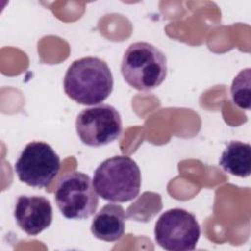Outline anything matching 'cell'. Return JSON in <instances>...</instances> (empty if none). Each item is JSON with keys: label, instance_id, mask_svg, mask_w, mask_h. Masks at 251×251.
Returning <instances> with one entry per match:
<instances>
[{"label": "cell", "instance_id": "6da1fadb", "mask_svg": "<svg viewBox=\"0 0 251 251\" xmlns=\"http://www.w3.org/2000/svg\"><path fill=\"white\" fill-rule=\"evenodd\" d=\"M114 79L107 63L97 57L75 60L64 76L65 93L78 104L94 106L113 91Z\"/></svg>", "mask_w": 251, "mask_h": 251}, {"label": "cell", "instance_id": "7a4b0ae2", "mask_svg": "<svg viewBox=\"0 0 251 251\" xmlns=\"http://www.w3.org/2000/svg\"><path fill=\"white\" fill-rule=\"evenodd\" d=\"M93 186L104 200L123 203L133 200L139 193V167L128 156H114L103 161L95 170Z\"/></svg>", "mask_w": 251, "mask_h": 251}, {"label": "cell", "instance_id": "3957f363", "mask_svg": "<svg viewBox=\"0 0 251 251\" xmlns=\"http://www.w3.org/2000/svg\"><path fill=\"white\" fill-rule=\"evenodd\" d=\"M167 72L165 54L153 44L144 41L131 43L121 64L124 79L138 91H150L161 85Z\"/></svg>", "mask_w": 251, "mask_h": 251}, {"label": "cell", "instance_id": "277c9868", "mask_svg": "<svg viewBox=\"0 0 251 251\" xmlns=\"http://www.w3.org/2000/svg\"><path fill=\"white\" fill-rule=\"evenodd\" d=\"M98 196L90 176L80 172L71 173L61 178L54 193L61 214L71 220L91 217L98 207Z\"/></svg>", "mask_w": 251, "mask_h": 251}, {"label": "cell", "instance_id": "5b68a950", "mask_svg": "<svg viewBox=\"0 0 251 251\" xmlns=\"http://www.w3.org/2000/svg\"><path fill=\"white\" fill-rule=\"evenodd\" d=\"M60 167V157L48 143L31 141L20 153L14 169L22 182L43 188L56 177Z\"/></svg>", "mask_w": 251, "mask_h": 251}, {"label": "cell", "instance_id": "8992f818", "mask_svg": "<svg viewBox=\"0 0 251 251\" xmlns=\"http://www.w3.org/2000/svg\"><path fill=\"white\" fill-rule=\"evenodd\" d=\"M201 233L195 216L181 208L164 212L155 224L156 242L169 251L193 250Z\"/></svg>", "mask_w": 251, "mask_h": 251}, {"label": "cell", "instance_id": "52a82bcc", "mask_svg": "<svg viewBox=\"0 0 251 251\" xmlns=\"http://www.w3.org/2000/svg\"><path fill=\"white\" fill-rule=\"evenodd\" d=\"M75 130L83 144L100 147L121 136L123 124L120 113L115 107L101 104L86 108L77 115Z\"/></svg>", "mask_w": 251, "mask_h": 251}, {"label": "cell", "instance_id": "ba28073f", "mask_svg": "<svg viewBox=\"0 0 251 251\" xmlns=\"http://www.w3.org/2000/svg\"><path fill=\"white\" fill-rule=\"evenodd\" d=\"M14 217L22 230L35 236L50 226L53 209L50 201L43 196L21 195L15 204Z\"/></svg>", "mask_w": 251, "mask_h": 251}, {"label": "cell", "instance_id": "9c48e42d", "mask_svg": "<svg viewBox=\"0 0 251 251\" xmlns=\"http://www.w3.org/2000/svg\"><path fill=\"white\" fill-rule=\"evenodd\" d=\"M126 220V215L121 205L107 204L94 216L90 229L96 238L114 242L124 235Z\"/></svg>", "mask_w": 251, "mask_h": 251}, {"label": "cell", "instance_id": "30bf717a", "mask_svg": "<svg viewBox=\"0 0 251 251\" xmlns=\"http://www.w3.org/2000/svg\"><path fill=\"white\" fill-rule=\"evenodd\" d=\"M223 170L232 176L247 177L251 173V146L238 140L230 141L223 151L220 161Z\"/></svg>", "mask_w": 251, "mask_h": 251}, {"label": "cell", "instance_id": "8fae6325", "mask_svg": "<svg viewBox=\"0 0 251 251\" xmlns=\"http://www.w3.org/2000/svg\"><path fill=\"white\" fill-rule=\"evenodd\" d=\"M250 84L251 69L246 68L238 73L230 87L233 103L243 110H250Z\"/></svg>", "mask_w": 251, "mask_h": 251}]
</instances>
